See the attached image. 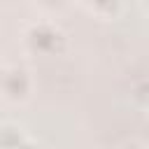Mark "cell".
Segmentation results:
<instances>
[{
	"label": "cell",
	"instance_id": "5b68a950",
	"mask_svg": "<svg viewBox=\"0 0 149 149\" xmlns=\"http://www.w3.org/2000/svg\"><path fill=\"white\" fill-rule=\"evenodd\" d=\"M14 149H42V147H40V144H37V142H33V140H30V137H26V140H23V142H21V144H16V147H14Z\"/></svg>",
	"mask_w": 149,
	"mask_h": 149
},
{
	"label": "cell",
	"instance_id": "6da1fadb",
	"mask_svg": "<svg viewBox=\"0 0 149 149\" xmlns=\"http://www.w3.org/2000/svg\"><path fill=\"white\" fill-rule=\"evenodd\" d=\"M21 44L33 56L54 58V56H61L65 51L68 35H65V30L56 21H51L47 16H40V19H33V21H28L23 26Z\"/></svg>",
	"mask_w": 149,
	"mask_h": 149
},
{
	"label": "cell",
	"instance_id": "8992f818",
	"mask_svg": "<svg viewBox=\"0 0 149 149\" xmlns=\"http://www.w3.org/2000/svg\"><path fill=\"white\" fill-rule=\"evenodd\" d=\"M119 149H147L144 142H137V140H130V142H123Z\"/></svg>",
	"mask_w": 149,
	"mask_h": 149
},
{
	"label": "cell",
	"instance_id": "3957f363",
	"mask_svg": "<svg viewBox=\"0 0 149 149\" xmlns=\"http://www.w3.org/2000/svg\"><path fill=\"white\" fill-rule=\"evenodd\" d=\"M28 135L23 133V128L19 123H12V121H5L0 123V149H14L16 144H21Z\"/></svg>",
	"mask_w": 149,
	"mask_h": 149
},
{
	"label": "cell",
	"instance_id": "52a82bcc",
	"mask_svg": "<svg viewBox=\"0 0 149 149\" xmlns=\"http://www.w3.org/2000/svg\"><path fill=\"white\" fill-rule=\"evenodd\" d=\"M5 65H7V63H2V61H0V77H2V72H5Z\"/></svg>",
	"mask_w": 149,
	"mask_h": 149
},
{
	"label": "cell",
	"instance_id": "7a4b0ae2",
	"mask_svg": "<svg viewBox=\"0 0 149 149\" xmlns=\"http://www.w3.org/2000/svg\"><path fill=\"white\" fill-rule=\"evenodd\" d=\"M33 93V74L23 65H5V72L0 77V98L19 105L26 102Z\"/></svg>",
	"mask_w": 149,
	"mask_h": 149
},
{
	"label": "cell",
	"instance_id": "277c9868",
	"mask_svg": "<svg viewBox=\"0 0 149 149\" xmlns=\"http://www.w3.org/2000/svg\"><path fill=\"white\" fill-rule=\"evenodd\" d=\"M86 9H91V12H95V14H102V12H107L109 14V19L121 9L116 2H95V5H86Z\"/></svg>",
	"mask_w": 149,
	"mask_h": 149
}]
</instances>
